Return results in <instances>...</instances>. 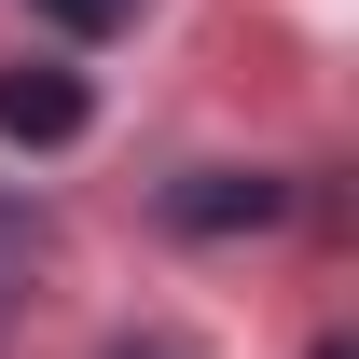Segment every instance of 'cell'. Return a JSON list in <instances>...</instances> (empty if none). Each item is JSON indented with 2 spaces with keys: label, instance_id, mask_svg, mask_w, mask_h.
I'll use <instances>...</instances> for the list:
<instances>
[{
  "label": "cell",
  "instance_id": "3957f363",
  "mask_svg": "<svg viewBox=\"0 0 359 359\" xmlns=\"http://www.w3.org/2000/svg\"><path fill=\"white\" fill-rule=\"evenodd\" d=\"M42 28H69V42H111V28H138V0H28Z\"/></svg>",
  "mask_w": 359,
  "mask_h": 359
},
{
  "label": "cell",
  "instance_id": "5b68a950",
  "mask_svg": "<svg viewBox=\"0 0 359 359\" xmlns=\"http://www.w3.org/2000/svg\"><path fill=\"white\" fill-rule=\"evenodd\" d=\"M318 359H359V346H346V332H318Z\"/></svg>",
  "mask_w": 359,
  "mask_h": 359
},
{
  "label": "cell",
  "instance_id": "6da1fadb",
  "mask_svg": "<svg viewBox=\"0 0 359 359\" xmlns=\"http://www.w3.org/2000/svg\"><path fill=\"white\" fill-rule=\"evenodd\" d=\"M83 125H97L83 69H0V138H28V152H69Z\"/></svg>",
  "mask_w": 359,
  "mask_h": 359
},
{
  "label": "cell",
  "instance_id": "7a4b0ae2",
  "mask_svg": "<svg viewBox=\"0 0 359 359\" xmlns=\"http://www.w3.org/2000/svg\"><path fill=\"white\" fill-rule=\"evenodd\" d=\"M276 208H290V194H276V180H249V166H194V180L166 194L180 235H249V222H276Z\"/></svg>",
  "mask_w": 359,
  "mask_h": 359
},
{
  "label": "cell",
  "instance_id": "277c9868",
  "mask_svg": "<svg viewBox=\"0 0 359 359\" xmlns=\"http://www.w3.org/2000/svg\"><path fill=\"white\" fill-rule=\"evenodd\" d=\"M111 359H194V346H180V332H125Z\"/></svg>",
  "mask_w": 359,
  "mask_h": 359
}]
</instances>
